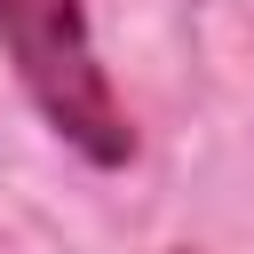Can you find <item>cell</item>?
<instances>
[{"mask_svg":"<svg viewBox=\"0 0 254 254\" xmlns=\"http://www.w3.org/2000/svg\"><path fill=\"white\" fill-rule=\"evenodd\" d=\"M0 48H8L24 95L40 103V119L87 167H127L135 159V127H127V111H119L103 64H95L79 0H0Z\"/></svg>","mask_w":254,"mask_h":254,"instance_id":"cell-1","label":"cell"}]
</instances>
